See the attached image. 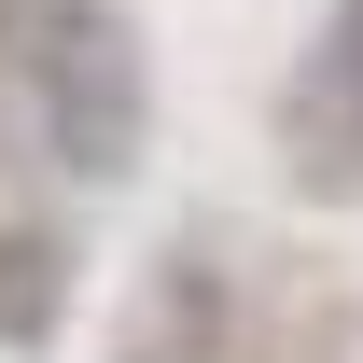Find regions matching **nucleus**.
I'll return each instance as SVG.
<instances>
[{"label": "nucleus", "instance_id": "f257e3e1", "mask_svg": "<svg viewBox=\"0 0 363 363\" xmlns=\"http://www.w3.org/2000/svg\"><path fill=\"white\" fill-rule=\"evenodd\" d=\"M28 98H43L56 168H84V182H126L140 140H154V70H140V43H126L112 0H56V14H43V43H28Z\"/></svg>", "mask_w": 363, "mask_h": 363}, {"label": "nucleus", "instance_id": "f03ea898", "mask_svg": "<svg viewBox=\"0 0 363 363\" xmlns=\"http://www.w3.org/2000/svg\"><path fill=\"white\" fill-rule=\"evenodd\" d=\"M43 335H56V252L0 238V350H43Z\"/></svg>", "mask_w": 363, "mask_h": 363}, {"label": "nucleus", "instance_id": "7ed1b4c3", "mask_svg": "<svg viewBox=\"0 0 363 363\" xmlns=\"http://www.w3.org/2000/svg\"><path fill=\"white\" fill-rule=\"evenodd\" d=\"M321 84H335V112L363 126V0H335V28H321Z\"/></svg>", "mask_w": 363, "mask_h": 363}]
</instances>
